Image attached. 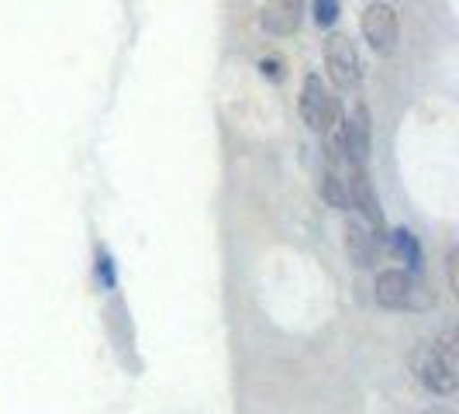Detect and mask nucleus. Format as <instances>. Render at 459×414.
Returning a JSON list of instances; mask_svg holds the SVG:
<instances>
[{"mask_svg":"<svg viewBox=\"0 0 459 414\" xmlns=\"http://www.w3.org/2000/svg\"><path fill=\"white\" fill-rule=\"evenodd\" d=\"M259 69H263V76H270V80H280V76H283L276 59H259Z\"/></svg>","mask_w":459,"mask_h":414,"instance_id":"nucleus-13","label":"nucleus"},{"mask_svg":"<svg viewBox=\"0 0 459 414\" xmlns=\"http://www.w3.org/2000/svg\"><path fill=\"white\" fill-rule=\"evenodd\" d=\"M339 125H342L345 160L367 166L369 145H373V135H369V111H367V104H363V100H352L349 108H339Z\"/></svg>","mask_w":459,"mask_h":414,"instance_id":"nucleus-6","label":"nucleus"},{"mask_svg":"<svg viewBox=\"0 0 459 414\" xmlns=\"http://www.w3.org/2000/svg\"><path fill=\"white\" fill-rule=\"evenodd\" d=\"M359 31L367 39V46L377 52V56H391L397 42H401V18L387 0H373L363 18H359Z\"/></svg>","mask_w":459,"mask_h":414,"instance_id":"nucleus-4","label":"nucleus"},{"mask_svg":"<svg viewBox=\"0 0 459 414\" xmlns=\"http://www.w3.org/2000/svg\"><path fill=\"white\" fill-rule=\"evenodd\" d=\"M391 238V249L394 255L401 259V263H408V270H418V263H421V249H418V242H414V235L408 229H397L387 235Z\"/></svg>","mask_w":459,"mask_h":414,"instance_id":"nucleus-10","label":"nucleus"},{"mask_svg":"<svg viewBox=\"0 0 459 414\" xmlns=\"http://www.w3.org/2000/svg\"><path fill=\"white\" fill-rule=\"evenodd\" d=\"M335 115H339V104L328 91V83L318 73H307L304 87H300V117H304V125L315 135H325V128L335 121Z\"/></svg>","mask_w":459,"mask_h":414,"instance_id":"nucleus-5","label":"nucleus"},{"mask_svg":"<svg viewBox=\"0 0 459 414\" xmlns=\"http://www.w3.org/2000/svg\"><path fill=\"white\" fill-rule=\"evenodd\" d=\"M456 263H459V253H456V249H453V253H449V259H446V270H449V287H453V290H459V280H456Z\"/></svg>","mask_w":459,"mask_h":414,"instance_id":"nucleus-12","label":"nucleus"},{"mask_svg":"<svg viewBox=\"0 0 459 414\" xmlns=\"http://www.w3.org/2000/svg\"><path fill=\"white\" fill-rule=\"evenodd\" d=\"M318 194H322V201L328 207H335V211H349L352 201H349V184H345L342 169H335V166H325L322 177H318Z\"/></svg>","mask_w":459,"mask_h":414,"instance_id":"nucleus-9","label":"nucleus"},{"mask_svg":"<svg viewBox=\"0 0 459 414\" xmlns=\"http://www.w3.org/2000/svg\"><path fill=\"white\" fill-rule=\"evenodd\" d=\"M304 22V0H266L263 14H259V24L266 35L273 39H287L294 35Z\"/></svg>","mask_w":459,"mask_h":414,"instance_id":"nucleus-8","label":"nucleus"},{"mask_svg":"<svg viewBox=\"0 0 459 414\" xmlns=\"http://www.w3.org/2000/svg\"><path fill=\"white\" fill-rule=\"evenodd\" d=\"M373 298L387 311H429V307H436V290L421 276H414L411 270H397V266L377 273Z\"/></svg>","mask_w":459,"mask_h":414,"instance_id":"nucleus-2","label":"nucleus"},{"mask_svg":"<svg viewBox=\"0 0 459 414\" xmlns=\"http://www.w3.org/2000/svg\"><path fill=\"white\" fill-rule=\"evenodd\" d=\"M411 369L418 376V384L436 397H449L456 393L459 380V352H456V335L446 332L436 342L418 345L411 356Z\"/></svg>","mask_w":459,"mask_h":414,"instance_id":"nucleus-1","label":"nucleus"},{"mask_svg":"<svg viewBox=\"0 0 459 414\" xmlns=\"http://www.w3.org/2000/svg\"><path fill=\"white\" fill-rule=\"evenodd\" d=\"M342 246H345V255H349L352 266L369 270V266H377V255H380L384 238L369 229L363 218H349L342 229Z\"/></svg>","mask_w":459,"mask_h":414,"instance_id":"nucleus-7","label":"nucleus"},{"mask_svg":"<svg viewBox=\"0 0 459 414\" xmlns=\"http://www.w3.org/2000/svg\"><path fill=\"white\" fill-rule=\"evenodd\" d=\"M315 14V24L318 28H332L335 24V18H339V0H315V7H311Z\"/></svg>","mask_w":459,"mask_h":414,"instance_id":"nucleus-11","label":"nucleus"},{"mask_svg":"<svg viewBox=\"0 0 459 414\" xmlns=\"http://www.w3.org/2000/svg\"><path fill=\"white\" fill-rule=\"evenodd\" d=\"M421 414H453V411H449V408H442V404H432L429 411H421Z\"/></svg>","mask_w":459,"mask_h":414,"instance_id":"nucleus-14","label":"nucleus"},{"mask_svg":"<svg viewBox=\"0 0 459 414\" xmlns=\"http://www.w3.org/2000/svg\"><path fill=\"white\" fill-rule=\"evenodd\" d=\"M325 69H328L332 87H339L345 93L359 87V80H363V59H359V48H356V42L349 35H342V31L328 35V42H325Z\"/></svg>","mask_w":459,"mask_h":414,"instance_id":"nucleus-3","label":"nucleus"}]
</instances>
